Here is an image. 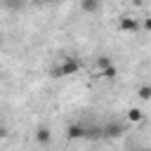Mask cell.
Segmentation results:
<instances>
[{"mask_svg": "<svg viewBox=\"0 0 151 151\" xmlns=\"http://www.w3.org/2000/svg\"><path fill=\"white\" fill-rule=\"evenodd\" d=\"M116 76H118V68H116V64H111V66H106V68L97 71V78H101V80H113Z\"/></svg>", "mask_w": 151, "mask_h": 151, "instance_id": "8992f818", "label": "cell"}, {"mask_svg": "<svg viewBox=\"0 0 151 151\" xmlns=\"http://www.w3.org/2000/svg\"><path fill=\"white\" fill-rule=\"evenodd\" d=\"M0 50H2V38H0Z\"/></svg>", "mask_w": 151, "mask_h": 151, "instance_id": "4fadbf2b", "label": "cell"}, {"mask_svg": "<svg viewBox=\"0 0 151 151\" xmlns=\"http://www.w3.org/2000/svg\"><path fill=\"white\" fill-rule=\"evenodd\" d=\"M99 5H101V0H80V9L87 14H94L99 9Z\"/></svg>", "mask_w": 151, "mask_h": 151, "instance_id": "52a82bcc", "label": "cell"}, {"mask_svg": "<svg viewBox=\"0 0 151 151\" xmlns=\"http://www.w3.org/2000/svg\"><path fill=\"white\" fill-rule=\"evenodd\" d=\"M111 64H113V61H111L109 57H99L94 66H97V71H101V68H106V66H111Z\"/></svg>", "mask_w": 151, "mask_h": 151, "instance_id": "30bf717a", "label": "cell"}, {"mask_svg": "<svg viewBox=\"0 0 151 151\" xmlns=\"http://www.w3.org/2000/svg\"><path fill=\"white\" fill-rule=\"evenodd\" d=\"M139 151H146V149H139Z\"/></svg>", "mask_w": 151, "mask_h": 151, "instance_id": "5bb4252c", "label": "cell"}, {"mask_svg": "<svg viewBox=\"0 0 151 151\" xmlns=\"http://www.w3.org/2000/svg\"><path fill=\"white\" fill-rule=\"evenodd\" d=\"M5 137H7V127L0 123V139H5Z\"/></svg>", "mask_w": 151, "mask_h": 151, "instance_id": "8fae6325", "label": "cell"}, {"mask_svg": "<svg viewBox=\"0 0 151 151\" xmlns=\"http://www.w3.org/2000/svg\"><path fill=\"white\" fill-rule=\"evenodd\" d=\"M127 120H130V123H139V120H144V111L137 109V106H132V109L127 111Z\"/></svg>", "mask_w": 151, "mask_h": 151, "instance_id": "ba28073f", "label": "cell"}, {"mask_svg": "<svg viewBox=\"0 0 151 151\" xmlns=\"http://www.w3.org/2000/svg\"><path fill=\"white\" fill-rule=\"evenodd\" d=\"M80 71V61L76 57H64L54 68H52V76L54 78H68V76H76Z\"/></svg>", "mask_w": 151, "mask_h": 151, "instance_id": "6da1fadb", "label": "cell"}, {"mask_svg": "<svg viewBox=\"0 0 151 151\" xmlns=\"http://www.w3.org/2000/svg\"><path fill=\"white\" fill-rule=\"evenodd\" d=\"M125 125L123 123H109L106 127H101V137H123Z\"/></svg>", "mask_w": 151, "mask_h": 151, "instance_id": "277c9868", "label": "cell"}, {"mask_svg": "<svg viewBox=\"0 0 151 151\" xmlns=\"http://www.w3.org/2000/svg\"><path fill=\"white\" fill-rule=\"evenodd\" d=\"M35 2H40V5H50V2H57V0H35Z\"/></svg>", "mask_w": 151, "mask_h": 151, "instance_id": "7c38bea8", "label": "cell"}, {"mask_svg": "<svg viewBox=\"0 0 151 151\" xmlns=\"http://www.w3.org/2000/svg\"><path fill=\"white\" fill-rule=\"evenodd\" d=\"M137 97H139L142 101H149V99H151V87H149V85H142V87L137 90Z\"/></svg>", "mask_w": 151, "mask_h": 151, "instance_id": "9c48e42d", "label": "cell"}, {"mask_svg": "<svg viewBox=\"0 0 151 151\" xmlns=\"http://www.w3.org/2000/svg\"><path fill=\"white\" fill-rule=\"evenodd\" d=\"M118 28H120L123 33H137V31H139V19H134V17H130V14H123V17L118 19Z\"/></svg>", "mask_w": 151, "mask_h": 151, "instance_id": "7a4b0ae2", "label": "cell"}, {"mask_svg": "<svg viewBox=\"0 0 151 151\" xmlns=\"http://www.w3.org/2000/svg\"><path fill=\"white\" fill-rule=\"evenodd\" d=\"M50 139H52V130H50L47 125H40V127L35 130V142H38V144H47Z\"/></svg>", "mask_w": 151, "mask_h": 151, "instance_id": "5b68a950", "label": "cell"}, {"mask_svg": "<svg viewBox=\"0 0 151 151\" xmlns=\"http://www.w3.org/2000/svg\"><path fill=\"white\" fill-rule=\"evenodd\" d=\"M66 137L68 139H83V137H87V127L80 125V123H71L66 127Z\"/></svg>", "mask_w": 151, "mask_h": 151, "instance_id": "3957f363", "label": "cell"}]
</instances>
